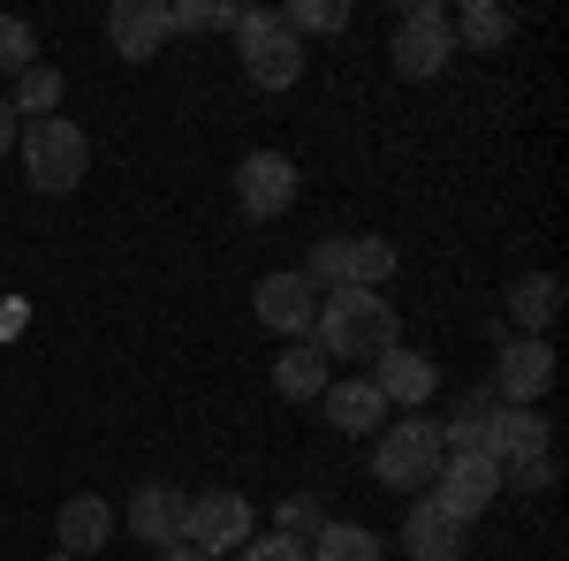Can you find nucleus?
Listing matches in <instances>:
<instances>
[{"label": "nucleus", "instance_id": "1", "mask_svg": "<svg viewBox=\"0 0 569 561\" xmlns=\"http://www.w3.org/2000/svg\"><path fill=\"white\" fill-rule=\"evenodd\" d=\"M311 342H319L327 364L335 357L342 364H365V357L395 349V303L380 289H327L319 311H311Z\"/></svg>", "mask_w": 569, "mask_h": 561}, {"label": "nucleus", "instance_id": "2", "mask_svg": "<svg viewBox=\"0 0 569 561\" xmlns=\"http://www.w3.org/2000/svg\"><path fill=\"white\" fill-rule=\"evenodd\" d=\"M236 39H243V77L259 91H289L305 77V46L281 23V8H243L236 16Z\"/></svg>", "mask_w": 569, "mask_h": 561}, {"label": "nucleus", "instance_id": "3", "mask_svg": "<svg viewBox=\"0 0 569 561\" xmlns=\"http://www.w3.org/2000/svg\"><path fill=\"white\" fill-rule=\"evenodd\" d=\"M23 168H31V182H39L46 198H61V190H77L91 168V137L77 130V122H61V114H46V122H23Z\"/></svg>", "mask_w": 569, "mask_h": 561}, {"label": "nucleus", "instance_id": "4", "mask_svg": "<svg viewBox=\"0 0 569 561\" xmlns=\"http://www.w3.org/2000/svg\"><path fill=\"white\" fill-rule=\"evenodd\" d=\"M448 463V448H440V425L433 418H402V425H380V448H372V471H380V485H410V493H426L433 485V471Z\"/></svg>", "mask_w": 569, "mask_h": 561}, {"label": "nucleus", "instance_id": "5", "mask_svg": "<svg viewBox=\"0 0 569 561\" xmlns=\"http://www.w3.org/2000/svg\"><path fill=\"white\" fill-rule=\"evenodd\" d=\"M448 61H456L448 8H440V0H418V8H402V16H395V77H410V84H433Z\"/></svg>", "mask_w": 569, "mask_h": 561}, {"label": "nucleus", "instance_id": "6", "mask_svg": "<svg viewBox=\"0 0 569 561\" xmlns=\"http://www.w3.org/2000/svg\"><path fill=\"white\" fill-rule=\"evenodd\" d=\"M251 501L243 493H198V501H182V539L198 547L206 561H220V554H236L243 539H251Z\"/></svg>", "mask_w": 569, "mask_h": 561}, {"label": "nucleus", "instance_id": "7", "mask_svg": "<svg viewBox=\"0 0 569 561\" xmlns=\"http://www.w3.org/2000/svg\"><path fill=\"white\" fill-rule=\"evenodd\" d=\"M501 485H509V478H501V463L479 448V455H448L426 493H433L456 523H471V517H486V509H493V493H501Z\"/></svg>", "mask_w": 569, "mask_h": 561}, {"label": "nucleus", "instance_id": "8", "mask_svg": "<svg viewBox=\"0 0 569 561\" xmlns=\"http://www.w3.org/2000/svg\"><path fill=\"white\" fill-rule=\"evenodd\" d=\"M547 388H555V349L539 342V334H517V342L501 349V364H493V394L509 410H531Z\"/></svg>", "mask_w": 569, "mask_h": 561}, {"label": "nucleus", "instance_id": "9", "mask_svg": "<svg viewBox=\"0 0 569 561\" xmlns=\"http://www.w3.org/2000/svg\"><path fill=\"white\" fill-rule=\"evenodd\" d=\"M433 388H440L433 357H418V349H402V342L372 357V394H380L388 410H402V418H410L418 402H433Z\"/></svg>", "mask_w": 569, "mask_h": 561}, {"label": "nucleus", "instance_id": "10", "mask_svg": "<svg viewBox=\"0 0 569 561\" xmlns=\"http://www.w3.org/2000/svg\"><path fill=\"white\" fill-rule=\"evenodd\" d=\"M236 206L251 220H281L297 206V168H289L281 152H251V160L236 168Z\"/></svg>", "mask_w": 569, "mask_h": 561}, {"label": "nucleus", "instance_id": "11", "mask_svg": "<svg viewBox=\"0 0 569 561\" xmlns=\"http://www.w3.org/2000/svg\"><path fill=\"white\" fill-rule=\"evenodd\" d=\"M251 311H259V327L273 334H311V311H319V289H311L305 273H266L259 289H251Z\"/></svg>", "mask_w": 569, "mask_h": 561}, {"label": "nucleus", "instance_id": "12", "mask_svg": "<svg viewBox=\"0 0 569 561\" xmlns=\"http://www.w3.org/2000/svg\"><path fill=\"white\" fill-rule=\"evenodd\" d=\"M402 547H410V561H463V523L448 517L433 493H418L410 517H402Z\"/></svg>", "mask_w": 569, "mask_h": 561}, {"label": "nucleus", "instance_id": "13", "mask_svg": "<svg viewBox=\"0 0 569 561\" xmlns=\"http://www.w3.org/2000/svg\"><path fill=\"white\" fill-rule=\"evenodd\" d=\"M107 39H114L122 61H152L168 46V8L160 0H114L107 8Z\"/></svg>", "mask_w": 569, "mask_h": 561}, {"label": "nucleus", "instance_id": "14", "mask_svg": "<svg viewBox=\"0 0 569 561\" xmlns=\"http://www.w3.org/2000/svg\"><path fill=\"white\" fill-rule=\"evenodd\" d=\"M319 410H327V425L342 432V440H357V432H380V425H388V402L372 394V380H327Z\"/></svg>", "mask_w": 569, "mask_h": 561}, {"label": "nucleus", "instance_id": "15", "mask_svg": "<svg viewBox=\"0 0 569 561\" xmlns=\"http://www.w3.org/2000/svg\"><path fill=\"white\" fill-rule=\"evenodd\" d=\"M547 440H555V425L539 418V410H493V425H486V455L493 463H525V455H547Z\"/></svg>", "mask_w": 569, "mask_h": 561}, {"label": "nucleus", "instance_id": "16", "mask_svg": "<svg viewBox=\"0 0 569 561\" xmlns=\"http://www.w3.org/2000/svg\"><path fill=\"white\" fill-rule=\"evenodd\" d=\"M130 531L144 539V547H176L182 539V493L176 485H137V501H130Z\"/></svg>", "mask_w": 569, "mask_h": 561}, {"label": "nucleus", "instance_id": "17", "mask_svg": "<svg viewBox=\"0 0 569 561\" xmlns=\"http://www.w3.org/2000/svg\"><path fill=\"white\" fill-rule=\"evenodd\" d=\"M61 554H77V561H91L99 547H107V531H114V509L99 501V493H77V501H61Z\"/></svg>", "mask_w": 569, "mask_h": 561}, {"label": "nucleus", "instance_id": "18", "mask_svg": "<svg viewBox=\"0 0 569 561\" xmlns=\"http://www.w3.org/2000/svg\"><path fill=\"white\" fill-rule=\"evenodd\" d=\"M509 319H517L525 334L547 342V327L562 319V281H555V273H525V281L509 289Z\"/></svg>", "mask_w": 569, "mask_h": 561}, {"label": "nucleus", "instance_id": "19", "mask_svg": "<svg viewBox=\"0 0 569 561\" xmlns=\"http://www.w3.org/2000/svg\"><path fill=\"white\" fill-rule=\"evenodd\" d=\"M493 410H501V394H493V388L463 394V402H456V418L440 425V448H448V455H479V448H486V425H493Z\"/></svg>", "mask_w": 569, "mask_h": 561}, {"label": "nucleus", "instance_id": "20", "mask_svg": "<svg viewBox=\"0 0 569 561\" xmlns=\"http://www.w3.org/2000/svg\"><path fill=\"white\" fill-rule=\"evenodd\" d=\"M305 554L311 561H388V539H380V531H365V523H319Z\"/></svg>", "mask_w": 569, "mask_h": 561}, {"label": "nucleus", "instance_id": "21", "mask_svg": "<svg viewBox=\"0 0 569 561\" xmlns=\"http://www.w3.org/2000/svg\"><path fill=\"white\" fill-rule=\"evenodd\" d=\"M273 388L289 394V402H319V394H327V357H319V342H289L281 349Z\"/></svg>", "mask_w": 569, "mask_h": 561}, {"label": "nucleus", "instance_id": "22", "mask_svg": "<svg viewBox=\"0 0 569 561\" xmlns=\"http://www.w3.org/2000/svg\"><path fill=\"white\" fill-rule=\"evenodd\" d=\"M395 273V243L380 236H342V289H380Z\"/></svg>", "mask_w": 569, "mask_h": 561}, {"label": "nucleus", "instance_id": "23", "mask_svg": "<svg viewBox=\"0 0 569 561\" xmlns=\"http://www.w3.org/2000/svg\"><path fill=\"white\" fill-rule=\"evenodd\" d=\"M448 31L463 46H479V53H493V46L517 39V23H509V8H493V0H463V16H448Z\"/></svg>", "mask_w": 569, "mask_h": 561}, {"label": "nucleus", "instance_id": "24", "mask_svg": "<svg viewBox=\"0 0 569 561\" xmlns=\"http://www.w3.org/2000/svg\"><path fill=\"white\" fill-rule=\"evenodd\" d=\"M16 114H31V122H46L53 107H61V69H46V61H31L23 77H16V99H8Z\"/></svg>", "mask_w": 569, "mask_h": 561}, {"label": "nucleus", "instance_id": "25", "mask_svg": "<svg viewBox=\"0 0 569 561\" xmlns=\"http://www.w3.org/2000/svg\"><path fill=\"white\" fill-rule=\"evenodd\" d=\"M236 16L243 8H228V0H182L168 8V31H236Z\"/></svg>", "mask_w": 569, "mask_h": 561}, {"label": "nucleus", "instance_id": "26", "mask_svg": "<svg viewBox=\"0 0 569 561\" xmlns=\"http://www.w3.org/2000/svg\"><path fill=\"white\" fill-rule=\"evenodd\" d=\"M281 23H289V31H350V8H342V0H289Z\"/></svg>", "mask_w": 569, "mask_h": 561}, {"label": "nucleus", "instance_id": "27", "mask_svg": "<svg viewBox=\"0 0 569 561\" xmlns=\"http://www.w3.org/2000/svg\"><path fill=\"white\" fill-rule=\"evenodd\" d=\"M31 61H39V31H31L23 16H0V69H16V77H23Z\"/></svg>", "mask_w": 569, "mask_h": 561}, {"label": "nucleus", "instance_id": "28", "mask_svg": "<svg viewBox=\"0 0 569 561\" xmlns=\"http://www.w3.org/2000/svg\"><path fill=\"white\" fill-rule=\"evenodd\" d=\"M236 561H311L305 547H297V539H281V531H251V539H243V547H236Z\"/></svg>", "mask_w": 569, "mask_h": 561}, {"label": "nucleus", "instance_id": "29", "mask_svg": "<svg viewBox=\"0 0 569 561\" xmlns=\"http://www.w3.org/2000/svg\"><path fill=\"white\" fill-rule=\"evenodd\" d=\"M319 509H311V501H281V517H273V531H281V539H297V547H311V531H319Z\"/></svg>", "mask_w": 569, "mask_h": 561}, {"label": "nucleus", "instance_id": "30", "mask_svg": "<svg viewBox=\"0 0 569 561\" xmlns=\"http://www.w3.org/2000/svg\"><path fill=\"white\" fill-rule=\"evenodd\" d=\"M501 478H517L525 493H547V485H555V455H525V463H501Z\"/></svg>", "mask_w": 569, "mask_h": 561}, {"label": "nucleus", "instance_id": "31", "mask_svg": "<svg viewBox=\"0 0 569 561\" xmlns=\"http://www.w3.org/2000/svg\"><path fill=\"white\" fill-rule=\"evenodd\" d=\"M152 561H206V554H198L190 539H176V547H152Z\"/></svg>", "mask_w": 569, "mask_h": 561}, {"label": "nucleus", "instance_id": "32", "mask_svg": "<svg viewBox=\"0 0 569 561\" xmlns=\"http://www.w3.org/2000/svg\"><path fill=\"white\" fill-rule=\"evenodd\" d=\"M16 137H23V122H16V107H8V99H0V152H8V144H16Z\"/></svg>", "mask_w": 569, "mask_h": 561}, {"label": "nucleus", "instance_id": "33", "mask_svg": "<svg viewBox=\"0 0 569 561\" xmlns=\"http://www.w3.org/2000/svg\"><path fill=\"white\" fill-rule=\"evenodd\" d=\"M53 561H77V554H53Z\"/></svg>", "mask_w": 569, "mask_h": 561}]
</instances>
